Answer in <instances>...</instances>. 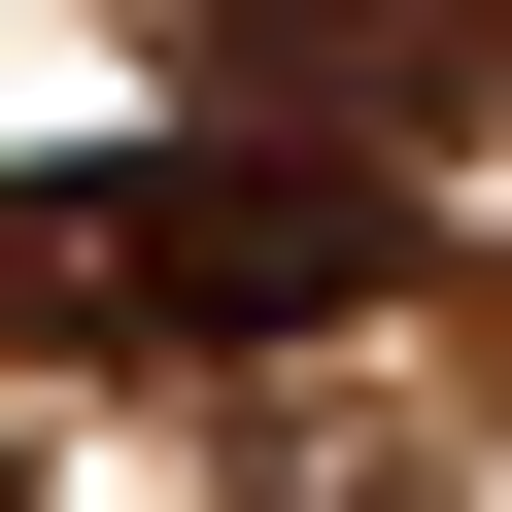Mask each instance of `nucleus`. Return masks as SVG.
<instances>
[{"label": "nucleus", "instance_id": "obj_1", "mask_svg": "<svg viewBox=\"0 0 512 512\" xmlns=\"http://www.w3.org/2000/svg\"><path fill=\"white\" fill-rule=\"evenodd\" d=\"M0 274L103 342H342L410 308V205L342 137H103V171H0Z\"/></svg>", "mask_w": 512, "mask_h": 512}, {"label": "nucleus", "instance_id": "obj_2", "mask_svg": "<svg viewBox=\"0 0 512 512\" xmlns=\"http://www.w3.org/2000/svg\"><path fill=\"white\" fill-rule=\"evenodd\" d=\"M512 0H205V103H376V69H478Z\"/></svg>", "mask_w": 512, "mask_h": 512}, {"label": "nucleus", "instance_id": "obj_3", "mask_svg": "<svg viewBox=\"0 0 512 512\" xmlns=\"http://www.w3.org/2000/svg\"><path fill=\"white\" fill-rule=\"evenodd\" d=\"M0 512H35V478H0Z\"/></svg>", "mask_w": 512, "mask_h": 512}]
</instances>
